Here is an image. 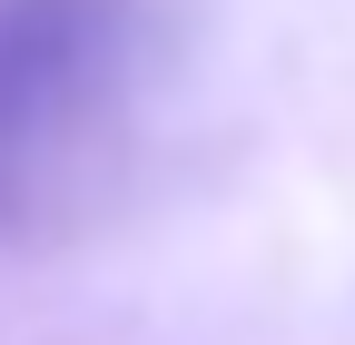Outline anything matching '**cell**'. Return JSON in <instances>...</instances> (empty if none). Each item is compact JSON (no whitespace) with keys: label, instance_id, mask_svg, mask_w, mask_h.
<instances>
[{"label":"cell","instance_id":"1","mask_svg":"<svg viewBox=\"0 0 355 345\" xmlns=\"http://www.w3.org/2000/svg\"><path fill=\"white\" fill-rule=\"evenodd\" d=\"M148 0H0V237L69 218L128 139Z\"/></svg>","mask_w":355,"mask_h":345}]
</instances>
